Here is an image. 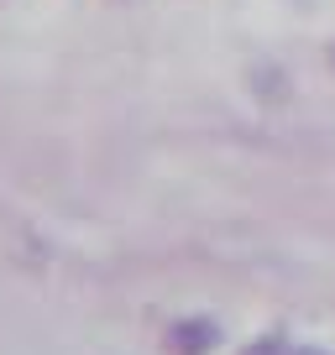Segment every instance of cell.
<instances>
[{"label": "cell", "instance_id": "obj_2", "mask_svg": "<svg viewBox=\"0 0 335 355\" xmlns=\"http://www.w3.org/2000/svg\"><path fill=\"white\" fill-rule=\"evenodd\" d=\"M283 355H330V350H320V345H288Z\"/></svg>", "mask_w": 335, "mask_h": 355}, {"label": "cell", "instance_id": "obj_1", "mask_svg": "<svg viewBox=\"0 0 335 355\" xmlns=\"http://www.w3.org/2000/svg\"><path fill=\"white\" fill-rule=\"evenodd\" d=\"M163 345H168V355H210L220 345V324L215 319H179V324H168Z\"/></svg>", "mask_w": 335, "mask_h": 355}]
</instances>
